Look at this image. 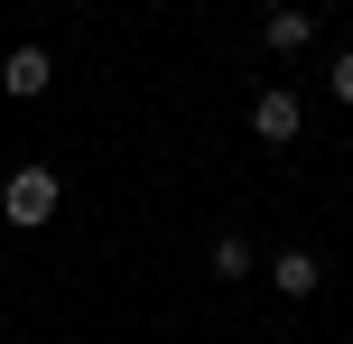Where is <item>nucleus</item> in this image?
<instances>
[{"instance_id":"f03ea898","label":"nucleus","mask_w":353,"mask_h":344,"mask_svg":"<svg viewBox=\"0 0 353 344\" xmlns=\"http://www.w3.org/2000/svg\"><path fill=\"white\" fill-rule=\"evenodd\" d=\"M298 121H307V103H298V93H288V84L251 93V130H261L270 149H288V140H298Z\"/></svg>"},{"instance_id":"39448f33","label":"nucleus","mask_w":353,"mask_h":344,"mask_svg":"<svg viewBox=\"0 0 353 344\" xmlns=\"http://www.w3.org/2000/svg\"><path fill=\"white\" fill-rule=\"evenodd\" d=\"M307 37H316V19H307V10H270V19H261V47H270V56H298Z\"/></svg>"},{"instance_id":"7ed1b4c3","label":"nucleus","mask_w":353,"mask_h":344,"mask_svg":"<svg viewBox=\"0 0 353 344\" xmlns=\"http://www.w3.org/2000/svg\"><path fill=\"white\" fill-rule=\"evenodd\" d=\"M316 279H325L316 252H270V289L279 298H316Z\"/></svg>"},{"instance_id":"0eeeda50","label":"nucleus","mask_w":353,"mask_h":344,"mask_svg":"<svg viewBox=\"0 0 353 344\" xmlns=\"http://www.w3.org/2000/svg\"><path fill=\"white\" fill-rule=\"evenodd\" d=\"M325 84H335V103H353V47L335 56V65H325Z\"/></svg>"},{"instance_id":"f257e3e1","label":"nucleus","mask_w":353,"mask_h":344,"mask_svg":"<svg viewBox=\"0 0 353 344\" xmlns=\"http://www.w3.org/2000/svg\"><path fill=\"white\" fill-rule=\"evenodd\" d=\"M0 214H10L19 233H37V223L56 214V168H10V186H0Z\"/></svg>"},{"instance_id":"423d86ee","label":"nucleus","mask_w":353,"mask_h":344,"mask_svg":"<svg viewBox=\"0 0 353 344\" xmlns=\"http://www.w3.org/2000/svg\"><path fill=\"white\" fill-rule=\"evenodd\" d=\"M205 261H214V279H251V261H261V252H251L242 233H223V242H214Z\"/></svg>"},{"instance_id":"20e7f679","label":"nucleus","mask_w":353,"mask_h":344,"mask_svg":"<svg viewBox=\"0 0 353 344\" xmlns=\"http://www.w3.org/2000/svg\"><path fill=\"white\" fill-rule=\"evenodd\" d=\"M47 74H56L47 47H10V56H0V84H10L19 103H28V93H47Z\"/></svg>"}]
</instances>
